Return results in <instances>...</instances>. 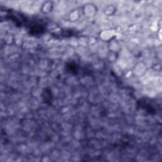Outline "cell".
<instances>
[{"instance_id": "2", "label": "cell", "mask_w": 162, "mask_h": 162, "mask_svg": "<svg viewBox=\"0 0 162 162\" xmlns=\"http://www.w3.org/2000/svg\"><path fill=\"white\" fill-rule=\"evenodd\" d=\"M43 11L44 13H48L50 11L52 7V3L51 2H45L43 5Z\"/></svg>"}, {"instance_id": "1", "label": "cell", "mask_w": 162, "mask_h": 162, "mask_svg": "<svg viewBox=\"0 0 162 162\" xmlns=\"http://www.w3.org/2000/svg\"><path fill=\"white\" fill-rule=\"evenodd\" d=\"M96 11V7L92 4H87L85 6L84 9V14L86 15V16H87V17H92V16H94Z\"/></svg>"}]
</instances>
